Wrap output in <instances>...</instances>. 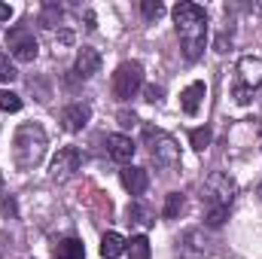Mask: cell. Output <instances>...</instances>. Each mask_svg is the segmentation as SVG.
I'll list each match as a JSON object with an SVG mask.
<instances>
[{
    "label": "cell",
    "mask_w": 262,
    "mask_h": 259,
    "mask_svg": "<svg viewBox=\"0 0 262 259\" xmlns=\"http://www.w3.org/2000/svg\"><path fill=\"white\" fill-rule=\"evenodd\" d=\"M174 25H177V37L183 46V58L198 61L207 43V12L198 3H177L174 6Z\"/></svg>",
    "instance_id": "6da1fadb"
},
{
    "label": "cell",
    "mask_w": 262,
    "mask_h": 259,
    "mask_svg": "<svg viewBox=\"0 0 262 259\" xmlns=\"http://www.w3.org/2000/svg\"><path fill=\"white\" fill-rule=\"evenodd\" d=\"M12 156H15V165L21 171H31L43 162L46 156V131L40 128L37 122H25L21 128L15 131V143H12Z\"/></svg>",
    "instance_id": "7a4b0ae2"
},
{
    "label": "cell",
    "mask_w": 262,
    "mask_h": 259,
    "mask_svg": "<svg viewBox=\"0 0 262 259\" xmlns=\"http://www.w3.org/2000/svg\"><path fill=\"white\" fill-rule=\"evenodd\" d=\"M143 134H146V143H149V156H152V162L159 168L171 171V168L180 165V146H177V140L171 134L156 131V128H146Z\"/></svg>",
    "instance_id": "3957f363"
},
{
    "label": "cell",
    "mask_w": 262,
    "mask_h": 259,
    "mask_svg": "<svg viewBox=\"0 0 262 259\" xmlns=\"http://www.w3.org/2000/svg\"><path fill=\"white\" fill-rule=\"evenodd\" d=\"M238 85H235V101L238 104H250L253 98V89L262 85V58L256 55H244L238 61Z\"/></svg>",
    "instance_id": "277c9868"
},
{
    "label": "cell",
    "mask_w": 262,
    "mask_h": 259,
    "mask_svg": "<svg viewBox=\"0 0 262 259\" xmlns=\"http://www.w3.org/2000/svg\"><path fill=\"white\" fill-rule=\"evenodd\" d=\"M238 192V186H235V180L229 177V174H223V171H213V174H207V180H204V204L207 207H229L232 204V198Z\"/></svg>",
    "instance_id": "5b68a950"
},
{
    "label": "cell",
    "mask_w": 262,
    "mask_h": 259,
    "mask_svg": "<svg viewBox=\"0 0 262 259\" xmlns=\"http://www.w3.org/2000/svg\"><path fill=\"white\" fill-rule=\"evenodd\" d=\"M140 85H143V67L137 61H125V64L116 67V73H113V95L119 101L134 98L140 92Z\"/></svg>",
    "instance_id": "8992f818"
},
{
    "label": "cell",
    "mask_w": 262,
    "mask_h": 259,
    "mask_svg": "<svg viewBox=\"0 0 262 259\" xmlns=\"http://www.w3.org/2000/svg\"><path fill=\"white\" fill-rule=\"evenodd\" d=\"M6 46H9V52H12L15 61H34V58H37V49H40L34 31L25 28V25L6 31Z\"/></svg>",
    "instance_id": "52a82bcc"
},
{
    "label": "cell",
    "mask_w": 262,
    "mask_h": 259,
    "mask_svg": "<svg viewBox=\"0 0 262 259\" xmlns=\"http://www.w3.org/2000/svg\"><path fill=\"white\" fill-rule=\"evenodd\" d=\"M79 162H82V156H79V149H76V146H64V149H58V153H55V159H52L49 177H52L55 183H67V180L79 171Z\"/></svg>",
    "instance_id": "ba28073f"
},
{
    "label": "cell",
    "mask_w": 262,
    "mask_h": 259,
    "mask_svg": "<svg viewBox=\"0 0 262 259\" xmlns=\"http://www.w3.org/2000/svg\"><path fill=\"white\" fill-rule=\"evenodd\" d=\"M98 70H101V55H98V49H92V46H82V49L76 52L73 73H76L79 79H92Z\"/></svg>",
    "instance_id": "9c48e42d"
},
{
    "label": "cell",
    "mask_w": 262,
    "mask_h": 259,
    "mask_svg": "<svg viewBox=\"0 0 262 259\" xmlns=\"http://www.w3.org/2000/svg\"><path fill=\"white\" fill-rule=\"evenodd\" d=\"M134 140H131L128 134H110L107 137V153H110V159L113 162H119V165H128L131 159H134Z\"/></svg>",
    "instance_id": "30bf717a"
},
{
    "label": "cell",
    "mask_w": 262,
    "mask_h": 259,
    "mask_svg": "<svg viewBox=\"0 0 262 259\" xmlns=\"http://www.w3.org/2000/svg\"><path fill=\"white\" fill-rule=\"evenodd\" d=\"M89 116H92L89 104H67L61 110V122H64L67 131H82L85 122H89Z\"/></svg>",
    "instance_id": "8fae6325"
},
{
    "label": "cell",
    "mask_w": 262,
    "mask_h": 259,
    "mask_svg": "<svg viewBox=\"0 0 262 259\" xmlns=\"http://www.w3.org/2000/svg\"><path fill=\"white\" fill-rule=\"evenodd\" d=\"M119 177H122V186H125L131 195H143L146 192V186H149V174H146L143 168H134V165L122 168Z\"/></svg>",
    "instance_id": "7c38bea8"
},
{
    "label": "cell",
    "mask_w": 262,
    "mask_h": 259,
    "mask_svg": "<svg viewBox=\"0 0 262 259\" xmlns=\"http://www.w3.org/2000/svg\"><path fill=\"white\" fill-rule=\"evenodd\" d=\"M204 95H207V85H204V82H192V85L183 89V95H180V107H183L186 116H195L198 107H201V101H204Z\"/></svg>",
    "instance_id": "4fadbf2b"
},
{
    "label": "cell",
    "mask_w": 262,
    "mask_h": 259,
    "mask_svg": "<svg viewBox=\"0 0 262 259\" xmlns=\"http://www.w3.org/2000/svg\"><path fill=\"white\" fill-rule=\"evenodd\" d=\"M125 247H128V241L119 235V232H107L104 238H101V256L104 259H116L125 253Z\"/></svg>",
    "instance_id": "5bb4252c"
},
{
    "label": "cell",
    "mask_w": 262,
    "mask_h": 259,
    "mask_svg": "<svg viewBox=\"0 0 262 259\" xmlns=\"http://www.w3.org/2000/svg\"><path fill=\"white\" fill-rule=\"evenodd\" d=\"M52 256L55 259H85V247H82V241H76V238H64V241L55 244Z\"/></svg>",
    "instance_id": "9a60e30c"
},
{
    "label": "cell",
    "mask_w": 262,
    "mask_h": 259,
    "mask_svg": "<svg viewBox=\"0 0 262 259\" xmlns=\"http://www.w3.org/2000/svg\"><path fill=\"white\" fill-rule=\"evenodd\" d=\"M128 220L134 226H140V229H149L156 220H152V210L146 207V204H140V201H131L128 204Z\"/></svg>",
    "instance_id": "2e32d148"
},
{
    "label": "cell",
    "mask_w": 262,
    "mask_h": 259,
    "mask_svg": "<svg viewBox=\"0 0 262 259\" xmlns=\"http://www.w3.org/2000/svg\"><path fill=\"white\" fill-rule=\"evenodd\" d=\"M125 253L131 259H149V238L146 235H134L128 241V247H125Z\"/></svg>",
    "instance_id": "e0dca14e"
},
{
    "label": "cell",
    "mask_w": 262,
    "mask_h": 259,
    "mask_svg": "<svg viewBox=\"0 0 262 259\" xmlns=\"http://www.w3.org/2000/svg\"><path fill=\"white\" fill-rule=\"evenodd\" d=\"M180 210H183V195H180V192H168L162 217H165V220H177V217H180Z\"/></svg>",
    "instance_id": "ac0fdd59"
},
{
    "label": "cell",
    "mask_w": 262,
    "mask_h": 259,
    "mask_svg": "<svg viewBox=\"0 0 262 259\" xmlns=\"http://www.w3.org/2000/svg\"><path fill=\"white\" fill-rule=\"evenodd\" d=\"M0 110L18 113V110H21V98H18L15 92H9V89H0Z\"/></svg>",
    "instance_id": "d6986e66"
},
{
    "label": "cell",
    "mask_w": 262,
    "mask_h": 259,
    "mask_svg": "<svg viewBox=\"0 0 262 259\" xmlns=\"http://www.w3.org/2000/svg\"><path fill=\"white\" fill-rule=\"evenodd\" d=\"M226 220H229V207H207V213H204V223L210 229H220Z\"/></svg>",
    "instance_id": "ffe728a7"
},
{
    "label": "cell",
    "mask_w": 262,
    "mask_h": 259,
    "mask_svg": "<svg viewBox=\"0 0 262 259\" xmlns=\"http://www.w3.org/2000/svg\"><path fill=\"white\" fill-rule=\"evenodd\" d=\"M40 21H43L46 28H55V25L61 21V6H58V3H46V6H43V15H40Z\"/></svg>",
    "instance_id": "44dd1931"
},
{
    "label": "cell",
    "mask_w": 262,
    "mask_h": 259,
    "mask_svg": "<svg viewBox=\"0 0 262 259\" xmlns=\"http://www.w3.org/2000/svg\"><path fill=\"white\" fill-rule=\"evenodd\" d=\"M189 143L195 146L198 153L207 149V146H210V128H192L189 131Z\"/></svg>",
    "instance_id": "7402d4cb"
},
{
    "label": "cell",
    "mask_w": 262,
    "mask_h": 259,
    "mask_svg": "<svg viewBox=\"0 0 262 259\" xmlns=\"http://www.w3.org/2000/svg\"><path fill=\"white\" fill-rule=\"evenodd\" d=\"M183 241L189 244V247H186V250H189V256H201V253H204V244H198V241H201V232H198V229L186 232V238H183Z\"/></svg>",
    "instance_id": "603a6c76"
},
{
    "label": "cell",
    "mask_w": 262,
    "mask_h": 259,
    "mask_svg": "<svg viewBox=\"0 0 262 259\" xmlns=\"http://www.w3.org/2000/svg\"><path fill=\"white\" fill-rule=\"evenodd\" d=\"M18 73H15V67H12V61H9V55H3L0 52V82H12Z\"/></svg>",
    "instance_id": "cb8c5ba5"
},
{
    "label": "cell",
    "mask_w": 262,
    "mask_h": 259,
    "mask_svg": "<svg viewBox=\"0 0 262 259\" xmlns=\"http://www.w3.org/2000/svg\"><path fill=\"white\" fill-rule=\"evenodd\" d=\"M140 9H143V15H146V18H159V15L165 12V6H162L159 0H143V3H140Z\"/></svg>",
    "instance_id": "d4e9b609"
},
{
    "label": "cell",
    "mask_w": 262,
    "mask_h": 259,
    "mask_svg": "<svg viewBox=\"0 0 262 259\" xmlns=\"http://www.w3.org/2000/svg\"><path fill=\"white\" fill-rule=\"evenodd\" d=\"M116 119H119V125H122V128H134V125H137V116H134V113H128V110H122Z\"/></svg>",
    "instance_id": "484cf974"
},
{
    "label": "cell",
    "mask_w": 262,
    "mask_h": 259,
    "mask_svg": "<svg viewBox=\"0 0 262 259\" xmlns=\"http://www.w3.org/2000/svg\"><path fill=\"white\" fill-rule=\"evenodd\" d=\"M159 98H162V89L159 85H149L146 89V101H159Z\"/></svg>",
    "instance_id": "4316f807"
},
{
    "label": "cell",
    "mask_w": 262,
    "mask_h": 259,
    "mask_svg": "<svg viewBox=\"0 0 262 259\" xmlns=\"http://www.w3.org/2000/svg\"><path fill=\"white\" fill-rule=\"evenodd\" d=\"M3 213L6 217H15V201L12 198H3Z\"/></svg>",
    "instance_id": "83f0119b"
},
{
    "label": "cell",
    "mask_w": 262,
    "mask_h": 259,
    "mask_svg": "<svg viewBox=\"0 0 262 259\" xmlns=\"http://www.w3.org/2000/svg\"><path fill=\"white\" fill-rule=\"evenodd\" d=\"M9 18H12V6L0 3V21H9Z\"/></svg>",
    "instance_id": "f1b7e54d"
},
{
    "label": "cell",
    "mask_w": 262,
    "mask_h": 259,
    "mask_svg": "<svg viewBox=\"0 0 262 259\" xmlns=\"http://www.w3.org/2000/svg\"><path fill=\"white\" fill-rule=\"evenodd\" d=\"M250 12H259L262 15V3H250Z\"/></svg>",
    "instance_id": "f546056e"
}]
</instances>
